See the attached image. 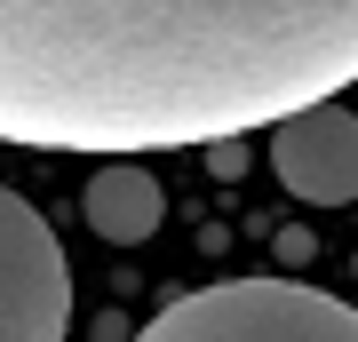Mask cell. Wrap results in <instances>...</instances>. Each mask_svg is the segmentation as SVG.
I'll return each mask as SVG.
<instances>
[{"label":"cell","mask_w":358,"mask_h":342,"mask_svg":"<svg viewBox=\"0 0 358 342\" xmlns=\"http://www.w3.org/2000/svg\"><path fill=\"white\" fill-rule=\"evenodd\" d=\"M207 167H215V176H239V167H247V143H207Z\"/></svg>","instance_id":"6"},{"label":"cell","mask_w":358,"mask_h":342,"mask_svg":"<svg viewBox=\"0 0 358 342\" xmlns=\"http://www.w3.org/2000/svg\"><path fill=\"white\" fill-rule=\"evenodd\" d=\"M72 334V263L48 215L0 183V342H64Z\"/></svg>","instance_id":"3"},{"label":"cell","mask_w":358,"mask_h":342,"mask_svg":"<svg viewBox=\"0 0 358 342\" xmlns=\"http://www.w3.org/2000/svg\"><path fill=\"white\" fill-rule=\"evenodd\" d=\"M358 80V0H0V143L207 152Z\"/></svg>","instance_id":"1"},{"label":"cell","mask_w":358,"mask_h":342,"mask_svg":"<svg viewBox=\"0 0 358 342\" xmlns=\"http://www.w3.org/2000/svg\"><path fill=\"white\" fill-rule=\"evenodd\" d=\"M271 176L303 207H350L358 199V112L334 96V104L279 120L271 127Z\"/></svg>","instance_id":"4"},{"label":"cell","mask_w":358,"mask_h":342,"mask_svg":"<svg viewBox=\"0 0 358 342\" xmlns=\"http://www.w3.org/2000/svg\"><path fill=\"white\" fill-rule=\"evenodd\" d=\"M128 342H358V311L303 279H223L176 294Z\"/></svg>","instance_id":"2"},{"label":"cell","mask_w":358,"mask_h":342,"mask_svg":"<svg viewBox=\"0 0 358 342\" xmlns=\"http://www.w3.org/2000/svg\"><path fill=\"white\" fill-rule=\"evenodd\" d=\"M80 215H88L96 239H112V247H143V239L167 223V191H159V176H152L143 159H103L96 183L80 191Z\"/></svg>","instance_id":"5"}]
</instances>
